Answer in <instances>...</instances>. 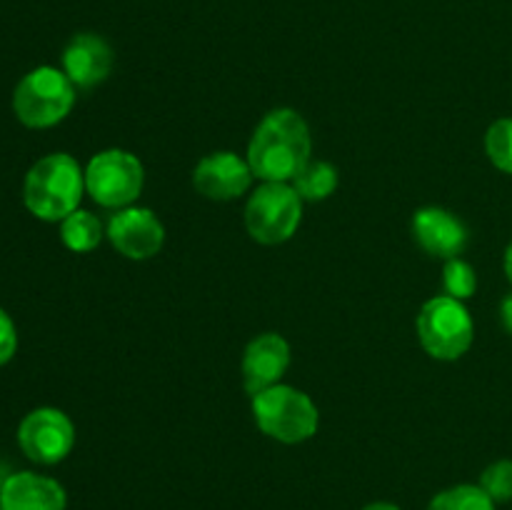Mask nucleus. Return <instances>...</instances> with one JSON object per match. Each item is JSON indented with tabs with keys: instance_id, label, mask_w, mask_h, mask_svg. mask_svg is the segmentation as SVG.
I'll use <instances>...</instances> for the list:
<instances>
[{
	"instance_id": "f257e3e1",
	"label": "nucleus",
	"mask_w": 512,
	"mask_h": 510,
	"mask_svg": "<svg viewBox=\"0 0 512 510\" xmlns=\"http://www.w3.org/2000/svg\"><path fill=\"white\" fill-rule=\"evenodd\" d=\"M313 140L303 115L293 108H275L260 120L248 145V163L263 183H293L310 163Z\"/></svg>"
},
{
	"instance_id": "f03ea898",
	"label": "nucleus",
	"mask_w": 512,
	"mask_h": 510,
	"mask_svg": "<svg viewBox=\"0 0 512 510\" xmlns=\"http://www.w3.org/2000/svg\"><path fill=\"white\" fill-rule=\"evenodd\" d=\"M85 193V170L68 153H50L28 170L23 203L38 220L60 223L75 213Z\"/></svg>"
},
{
	"instance_id": "7ed1b4c3",
	"label": "nucleus",
	"mask_w": 512,
	"mask_h": 510,
	"mask_svg": "<svg viewBox=\"0 0 512 510\" xmlns=\"http://www.w3.org/2000/svg\"><path fill=\"white\" fill-rule=\"evenodd\" d=\"M253 418L268 438L278 443H305L318 433V405L293 385H273L263 393L253 395Z\"/></svg>"
},
{
	"instance_id": "20e7f679",
	"label": "nucleus",
	"mask_w": 512,
	"mask_h": 510,
	"mask_svg": "<svg viewBox=\"0 0 512 510\" xmlns=\"http://www.w3.org/2000/svg\"><path fill=\"white\" fill-rule=\"evenodd\" d=\"M75 105V85L68 75L50 65L23 75L13 93V110L28 128H53L68 118Z\"/></svg>"
},
{
	"instance_id": "39448f33",
	"label": "nucleus",
	"mask_w": 512,
	"mask_h": 510,
	"mask_svg": "<svg viewBox=\"0 0 512 510\" xmlns=\"http://www.w3.org/2000/svg\"><path fill=\"white\" fill-rule=\"evenodd\" d=\"M418 338L435 360H458L470 350L475 325L463 300L435 295L420 308Z\"/></svg>"
},
{
	"instance_id": "423d86ee",
	"label": "nucleus",
	"mask_w": 512,
	"mask_h": 510,
	"mask_svg": "<svg viewBox=\"0 0 512 510\" xmlns=\"http://www.w3.org/2000/svg\"><path fill=\"white\" fill-rule=\"evenodd\" d=\"M303 220V198L290 183H263L245 205V228L263 245L293 238Z\"/></svg>"
},
{
	"instance_id": "0eeeda50",
	"label": "nucleus",
	"mask_w": 512,
	"mask_h": 510,
	"mask_svg": "<svg viewBox=\"0 0 512 510\" xmlns=\"http://www.w3.org/2000/svg\"><path fill=\"white\" fill-rule=\"evenodd\" d=\"M145 170L138 155L110 148L93 155L85 168V190L98 205L110 210L128 208L143 193Z\"/></svg>"
},
{
	"instance_id": "6e6552de",
	"label": "nucleus",
	"mask_w": 512,
	"mask_h": 510,
	"mask_svg": "<svg viewBox=\"0 0 512 510\" xmlns=\"http://www.w3.org/2000/svg\"><path fill=\"white\" fill-rule=\"evenodd\" d=\"M18 445L33 463L55 465L73 450L75 428L63 410L35 408L20 420Z\"/></svg>"
},
{
	"instance_id": "1a4fd4ad",
	"label": "nucleus",
	"mask_w": 512,
	"mask_h": 510,
	"mask_svg": "<svg viewBox=\"0 0 512 510\" xmlns=\"http://www.w3.org/2000/svg\"><path fill=\"white\" fill-rule=\"evenodd\" d=\"M108 238L113 248L125 258L148 260L163 248L165 228L150 208L128 205L110 215Z\"/></svg>"
},
{
	"instance_id": "9d476101",
	"label": "nucleus",
	"mask_w": 512,
	"mask_h": 510,
	"mask_svg": "<svg viewBox=\"0 0 512 510\" xmlns=\"http://www.w3.org/2000/svg\"><path fill=\"white\" fill-rule=\"evenodd\" d=\"M253 168H250L248 158L230 153V150H220V153H210L195 165L193 170V185L200 195L208 200H235L245 195L253 185Z\"/></svg>"
},
{
	"instance_id": "9b49d317",
	"label": "nucleus",
	"mask_w": 512,
	"mask_h": 510,
	"mask_svg": "<svg viewBox=\"0 0 512 510\" xmlns=\"http://www.w3.org/2000/svg\"><path fill=\"white\" fill-rule=\"evenodd\" d=\"M288 365L290 345L283 335L263 333L250 340L243 353V385L250 398L278 385Z\"/></svg>"
},
{
	"instance_id": "f8f14e48",
	"label": "nucleus",
	"mask_w": 512,
	"mask_h": 510,
	"mask_svg": "<svg viewBox=\"0 0 512 510\" xmlns=\"http://www.w3.org/2000/svg\"><path fill=\"white\" fill-rule=\"evenodd\" d=\"M413 238L433 258L450 260L460 258L468 245V228L455 213L430 205L413 215Z\"/></svg>"
},
{
	"instance_id": "ddd939ff",
	"label": "nucleus",
	"mask_w": 512,
	"mask_h": 510,
	"mask_svg": "<svg viewBox=\"0 0 512 510\" xmlns=\"http://www.w3.org/2000/svg\"><path fill=\"white\" fill-rule=\"evenodd\" d=\"M113 70V48L95 33H78L63 50V73L80 90L105 83Z\"/></svg>"
},
{
	"instance_id": "4468645a",
	"label": "nucleus",
	"mask_w": 512,
	"mask_h": 510,
	"mask_svg": "<svg viewBox=\"0 0 512 510\" xmlns=\"http://www.w3.org/2000/svg\"><path fill=\"white\" fill-rule=\"evenodd\" d=\"M0 508L3 510H65L68 508V495L58 480L48 475L20 473L8 475L0 483Z\"/></svg>"
},
{
	"instance_id": "2eb2a0df",
	"label": "nucleus",
	"mask_w": 512,
	"mask_h": 510,
	"mask_svg": "<svg viewBox=\"0 0 512 510\" xmlns=\"http://www.w3.org/2000/svg\"><path fill=\"white\" fill-rule=\"evenodd\" d=\"M60 240L73 253H90L103 240V223L90 210H75L68 218L60 220Z\"/></svg>"
},
{
	"instance_id": "dca6fc26",
	"label": "nucleus",
	"mask_w": 512,
	"mask_h": 510,
	"mask_svg": "<svg viewBox=\"0 0 512 510\" xmlns=\"http://www.w3.org/2000/svg\"><path fill=\"white\" fill-rule=\"evenodd\" d=\"M290 185H293L295 193L303 200H310V203L325 200L335 193V188H338V168H335L333 163H328V160H310V163L295 175V180Z\"/></svg>"
},
{
	"instance_id": "f3484780",
	"label": "nucleus",
	"mask_w": 512,
	"mask_h": 510,
	"mask_svg": "<svg viewBox=\"0 0 512 510\" xmlns=\"http://www.w3.org/2000/svg\"><path fill=\"white\" fill-rule=\"evenodd\" d=\"M428 510H495V500L480 485H453L430 500Z\"/></svg>"
},
{
	"instance_id": "a211bd4d",
	"label": "nucleus",
	"mask_w": 512,
	"mask_h": 510,
	"mask_svg": "<svg viewBox=\"0 0 512 510\" xmlns=\"http://www.w3.org/2000/svg\"><path fill=\"white\" fill-rule=\"evenodd\" d=\"M485 153L490 163L512 175V118H500L485 133Z\"/></svg>"
},
{
	"instance_id": "6ab92c4d",
	"label": "nucleus",
	"mask_w": 512,
	"mask_h": 510,
	"mask_svg": "<svg viewBox=\"0 0 512 510\" xmlns=\"http://www.w3.org/2000/svg\"><path fill=\"white\" fill-rule=\"evenodd\" d=\"M443 285L445 295L455 300H468L478 290V275L475 268L463 258H450L445 260L443 268Z\"/></svg>"
},
{
	"instance_id": "aec40b11",
	"label": "nucleus",
	"mask_w": 512,
	"mask_h": 510,
	"mask_svg": "<svg viewBox=\"0 0 512 510\" xmlns=\"http://www.w3.org/2000/svg\"><path fill=\"white\" fill-rule=\"evenodd\" d=\"M480 488L498 503L512 500V460H495L480 475Z\"/></svg>"
},
{
	"instance_id": "412c9836",
	"label": "nucleus",
	"mask_w": 512,
	"mask_h": 510,
	"mask_svg": "<svg viewBox=\"0 0 512 510\" xmlns=\"http://www.w3.org/2000/svg\"><path fill=\"white\" fill-rule=\"evenodd\" d=\"M18 350V330H15L13 318L0 308V365L10 363Z\"/></svg>"
},
{
	"instance_id": "4be33fe9",
	"label": "nucleus",
	"mask_w": 512,
	"mask_h": 510,
	"mask_svg": "<svg viewBox=\"0 0 512 510\" xmlns=\"http://www.w3.org/2000/svg\"><path fill=\"white\" fill-rule=\"evenodd\" d=\"M500 318H503L505 330L512 333V293L503 300V305H500Z\"/></svg>"
},
{
	"instance_id": "5701e85b",
	"label": "nucleus",
	"mask_w": 512,
	"mask_h": 510,
	"mask_svg": "<svg viewBox=\"0 0 512 510\" xmlns=\"http://www.w3.org/2000/svg\"><path fill=\"white\" fill-rule=\"evenodd\" d=\"M363 510H400V508H398V505H395V503H385V500H378V503L365 505Z\"/></svg>"
},
{
	"instance_id": "b1692460",
	"label": "nucleus",
	"mask_w": 512,
	"mask_h": 510,
	"mask_svg": "<svg viewBox=\"0 0 512 510\" xmlns=\"http://www.w3.org/2000/svg\"><path fill=\"white\" fill-rule=\"evenodd\" d=\"M505 275H508V280L512 283V240H510L508 250H505Z\"/></svg>"
},
{
	"instance_id": "393cba45",
	"label": "nucleus",
	"mask_w": 512,
	"mask_h": 510,
	"mask_svg": "<svg viewBox=\"0 0 512 510\" xmlns=\"http://www.w3.org/2000/svg\"><path fill=\"white\" fill-rule=\"evenodd\" d=\"M0 510H3V508H0Z\"/></svg>"
}]
</instances>
